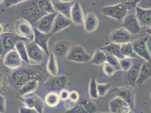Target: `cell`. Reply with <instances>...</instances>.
Instances as JSON below:
<instances>
[{
    "mask_svg": "<svg viewBox=\"0 0 151 113\" xmlns=\"http://www.w3.org/2000/svg\"><path fill=\"white\" fill-rule=\"evenodd\" d=\"M14 30L15 33L19 37L29 41H34L35 27L29 20L24 18L17 19L14 23Z\"/></svg>",
    "mask_w": 151,
    "mask_h": 113,
    "instance_id": "6da1fadb",
    "label": "cell"
},
{
    "mask_svg": "<svg viewBox=\"0 0 151 113\" xmlns=\"http://www.w3.org/2000/svg\"><path fill=\"white\" fill-rule=\"evenodd\" d=\"M33 74L28 70L23 68L15 69L8 77L9 84L14 88L19 89L23 85L32 79Z\"/></svg>",
    "mask_w": 151,
    "mask_h": 113,
    "instance_id": "7a4b0ae2",
    "label": "cell"
},
{
    "mask_svg": "<svg viewBox=\"0 0 151 113\" xmlns=\"http://www.w3.org/2000/svg\"><path fill=\"white\" fill-rule=\"evenodd\" d=\"M101 14L115 19L116 20H123L129 12V10L126 5L121 2L117 4L103 7L101 9Z\"/></svg>",
    "mask_w": 151,
    "mask_h": 113,
    "instance_id": "3957f363",
    "label": "cell"
},
{
    "mask_svg": "<svg viewBox=\"0 0 151 113\" xmlns=\"http://www.w3.org/2000/svg\"><path fill=\"white\" fill-rule=\"evenodd\" d=\"M91 57L92 56L88 54L85 49L80 45H72L66 56L68 61L76 63L90 62Z\"/></svg>",
    "mask_w": 151,
    "mask_h": 113,
    "instance_id": "277c9868",
    "label": "cell"
},
{
    "mask_svg": "<svg viewBox=\"0 0 151 113\" xmlns=\"http://www.w3.org/2000/svg\"><path fill=\"white\" fill-rule=\"evenodd\" d=\"M21 9L22 14L26 17V19L35 23L46 15L42 13L38 7L37 0H29L25 2Z\"/></svg>",
    "mask_w": 151,
    "mask_h": 113,
    "instance_id": "5b68a950",
    "label": "cell"
},
{
    "mask_svg": "<svg viewBox=\"0 0 151 113\" xmlns=\"http://www.w3.org/2000/svg\"><path fill=\"white\" fill-rule=\"evenodd\" d=\"M148 38L147 37H141L132 42L135 54L146 62L151 61V53L148 49Z\"/></svg>",
    "mask_w": 151,
    "mask_h": 113,
    "instance_id": "8992f818",
    "label": "cell"
},
{
    "mask_svg": "<svg viewBox=\"0 0 151 113\" xmlns=\"http://www.w3.org/2000/svg\"><path fill=\"white\" fill-rule=\"evenodd\" d=\"M112 93L116 97H119L130 105L132 110L134 109L135 100V92L132 86L128 85L125 87L114 88L112 91Z\"/></svg>",
    "mask_w": 151,
    "mask_h": 113,
    "instance_id": "52a82bcc",
    "label": "cell"
},
{
    "mask_svg": "<svg viewBox=\"0 0 151 113\" xmlns=\"http://www.w3.org/2000/svg\"><path fill=\"white\" fill-rule=\"evenodd\" d=\"M29 59L35 63H41L44 59V51L34 41L26 43Z\"/></svg>",
    "mask_w": 151,
    "mask_h": 113,
    "instance_id": "ba28073f",
    "label": "cell"
},
{
    "mask_svg": "<svg viewBox=\"0 0 151 113\" xmlns=\"http://www.w3.org/2000/svg\"><path fill=\"white\" fill-rule=\"evenodd\" d=\"M58 14L57 13H54L45 15L35 23V28L42 33H50L52 29L54 20Z\"/></svg>",
    "mask_w": 151,
    "mask_h": 113,
    "instance_id": "9c48e42d",
    "label": "cell"
},
{
    "mask_svg": "<svg viewBox=\"0 0 151 113\" xmlns=\"http://www.w3.org/2000/svg\"><path fill=\"white\" fill-rule=\"evenodd\" d=\"M109 38L111 43L119 45L132 43L133 41L132 34L124 27L118 28L112 32Z\"/></svg>",
    "mask_w": 151,
    "mask_h": 113,
    "instance_id": "30bf717a",
    "label": "cell"
},
{
    "mask_svg": "<svg viewBox=\"0 0 151 113\" xmlns=\"http://www.w3.org/2000/svg\"><path fill=\"white\" fill-rule=\"evenodd\" d=\"M122 25V27L125 28L132 35L139 34L141 31V26L139 23L135 12L128 13L123 19Z\"/></svg>",
    "mask_w": 151,
    "mask_h": 113,
    "instance_id": "8fae6325",
    "label": "cell"
},
{
    "mask_svg": "<svg viewBox=\"0 0 151 113\" xmlns=\"http://www.w3.org/2000/svg\"><path fill=\"white\" fill-rule=\"evenodd\" d=\"M22 59L15 49L7 52L3 58L4 64L10 69H19L22 64Z\"/></svg>",
    "mask_w": 151,
    "mask_h": 113,
    "instance_id": "7c38bea8",
    "label": "cell"
},
{
    "mask_svg": "<svg viewBox=\"0 0 151 113\" xmlns=\"http://www.w3.org/2000/svg\"><path fill=\"white\" fill-rule=\"evenodd\" d=\"M111 113H130L132 111L130 105L119 97H115L109 103Z\"/></svg>",
    "mask_w": 151,
    "mask_h": 113,
    "instance_id": "4fadbf2b",
    "label": "cell"
},
{
    "mask_svg": "<svg viewBox=\"0 0 151 113\" xmlns=\"http://www.w3.org/2000/svg\"><path fill=\"white\" fill-rule=\"evenodd\" d=\"M51 36L50 33H44L35 28L34 41L44 51L46 54L50 55L49 49V41Z\"/></svg>",
    "mask_w": 151,
    "mask_h": 113,
    "instance_id": "5bb4252c",
    "label": "cell"
},
{
    "mask_svg": "<svg viewBox=\"0 0 151 113\" xmlns=\"http://www.w3.org/2000/svg\"><path fill=\"white\" fill-rule=\"evenodd\" d=\"M135 14L141 27L151 28V9L137 7L135 10Z\"/></svg>",
    "mask_w": 151,
    "mask_h": 113,
    "instance_id": "9a60e30c",
    "label": "cell"
},
{
    "mask_svg": "<svg viewBox=\"0 0 151 113\" xmlns=\"http://www.w3.org/2000/svg\"><path fill=\"white\" fill-rule=\"evenodd\" d=\"M84 19L85 16L80 3L78 1L75 2L71 10L70 20L76 25H83Z\"/></svg>",
    "mask_w": 151,
    "mask_h": 113,
    "instance_id": "2e32d148",
    "label": "cell"
},
{
    "mask_svg": "<svg viewBox=\"0 0 151 113\" xmlns=\"http://www.w3.org/2000/svg\"><path fill=\"white\" fill-rule=\"evenodd\" d=\"M72 22L70 19L67 18L62 15L58 14L57 17L54 20L52 31L50 34L54 35L58 32L63 31L68 28L72 25Z\"/></svg>",
    "mask_w": 151,
    "mask_h": 113,
    "instance_id": "e0dca14e",
    "label": "cell"
},
{
    "mask_svg": "<svg viewBox=\"0 0 151 113\" xmlns=\"http://www.w3.org/2000/svg\"><path fill=\"white\" fill-rule=\"evenodd\" d=\"M151 78V62H145L140 64L139 74L136 85L141 87Z\"/></svg>",
    "mask_w": 151,
    "mask_h": 113,
    "instance_id": "ac0fdd59",
    "label": "cell"
},
{
    "mask_svg": "<svg viewBox=\"0 0 151 113\" xmlns=\"http://www.w3.org/2000/svg\"><path fill=\"white\" fill-rule=\"evenodd\" d=\"M83 25L86 31L88 33H93L99 27V19L94 13H88L85 17Z\"/></svg>",
    "mask_w": 151,
    "mask_h": 113,
    "instance_id": "d6986e66",
    "label": "cell"
},
{
    "mask_svg": "<svg viewBox=\"0 0 151 113\" xmlns=\"http://www.w3.org/2000/svg\"><path fill=\"white\" fill-rule=\"evenodd\" d=\"M52 1L55 12L58 14L62 15L67 18L70 19L71 10L75 2L72 1L69 2H64L58 1L57 0H54Z\"/></svg>",
    "mask_w": 151,
    "mask_h": 113,
    "instance_id": "ffe728a7",
    "label": "cell"
},
{
    "mask_svg": "<svg viewBox=\"0 0 151 113\" xmlns=\"http://www.w3.org/2000/svg\"><path fill=\"white\" fill-rule=\"evenodd\" d=\"M1 36L3 38L6 54L9 51L15 49V46L19 40H22V38L14 33H5Z\"/></svg>",
    "mask_w": 151,
    "mask_h": 113,
    "instance_id": "44dd1931",
    "label": "cell"
},
{
    "mask_svg": "<svg viewBox=\"0 0 151 113\" xmlns=\"http://www.w3.org/2000/svg\"><path fill=\"white\" fill-rule=\"evenodd\" d=\"M71 45L65 40H60L56 42L53 46V54L56 56H66Z\"/></svg>",
    "mask_w": 151,
    "mask_h": 113,
    "instance_id": "7402d4cb",
    "label": "cell"
},
{
    "mask_svg": "<svg viewBox=\"0 0 151 113\" xmlns=\"http://www.w3.org/2000/svg\"><path fill=\"white\" fill-rule=\"evenodd\" d=\"M46 69L47 72L52 77L59 75V66L57 59V56L53 53H51L49 56L47 63L46 65Z\"/></svg>",
    "mask_w": 151,
    "mask_h": 113,
    "instance_id": "603a6c76",
    "label": "cell"
},
{
    "mask_svg": "<svg viewBox=\"0 0 151 113\" xmlns=\"http://www.w3.org/2000/svg\"><path fill=\"white\" fill-rule=\"evenodd\" d=\"M38 85V80L37 79H32L18 89V93L22 97L32 94L37 90Z\"/></svg>",
    "mask_w": 151,
    "mask_h": 113,
    "instance_id": "cb8c5ba5",
    "label": "cell"
},
{
    "mask_svg": "<svg viewBox=\"0 0 151 113\" xmlns=\"http://www.w3.org/2000/svg\"><path fill=\"white\" fill-rule=\"evenodd\" d=\"M99 49L103 51L106 54H109L117 57L119 59L124 58L121 53V45L119 44L111 43L104 45V46L101 47Z\"/></svg>",
    "mask_w": 151,
    "mask_h": 113,
    "instance_id": "d4e9b609",
    "label": "cell"
},
{
    "mask_svg": "<svg viewBox=\"0 0 151 113\" xmlns=\"http://www.w3.org/2000/svg\"><path fill=\"white\" fill-rule=\"evenodd\" d=\"M68 84V78L67 76L58 75L52 77L49 82V88L52 89H62Z\"/></svg>",
    "mask_w": 151,
    "mask_h": 113,
    "instance_id": "484cf974",
    "label": "cell"
},
{
    "mask_svg": "<svg viewBox=\"0 0 151 113\" xmlns=\"http://www.w3.org/2000/svg\"><path fill=\"white\" fill-rule=\"evenodd\" d=\"M15 49L18 52L19 56H20L24 62L30 64V61L28 58L26 47V43L24 40H20L18 41L15 46Z\"/></svg>",
    "mask_w": 151,
    "mask_h": 113,
    "instance_id": "4316f807",
    "label": "cell"
},
{
    "mask_svg": "<svg viewBox=\"0 0 151 113\" xmlns=\"http://www.w3.org/2000/svg\"><path fill=\"white\" fill-rule=\"evenodd\" d=\"M140 64L133 65L132 69L127 71V80L129 85L132 87L136 85V82L138 79Z\"/></svg>",
    "mask_w": 151,
    "mask_h": 113,
    "instance_id": "83f0119b",
    "label": "cell"
},
{
    "mask_svg": "<svg viewBox=\"0 0 151 113\" xmlns=\"http://www.w3.org/2000/svg\"><path fill=\"white\" fill-rule=\"evenodd\" d=\"M60 101L59 94L57 92L53 91L46 94L45 98V104L49 107L54 108L58 106Z\"/></svg>",
    "mask_w": 151,
    "mask_h": 113,
    "instance_id": "f1b7e54d",
    "label": "cell"
},
{
    "mask_svg": "<svg viewBox=\"0 0 151 113\" xmlns=\"http://www.w3.org/2000/svg\"><path fill=\"white\" fill-rule=\"evenodd\" d=\"M38 7L45 14L57 13L52 0H37Z\"/></svg>",
    "mask_w": 151,
    "mask_h": 113,
    "instance_id": "f546056e",
    "label": "cell"
},
{
    "mask_svg": "<svg viewBox=\"0 0 151 113\" xmlns=\"http://www.w3.org/2000/svg\"><path fill=\"white\" fill-rule=\"evenodd\" d=\"M90 63L96 66H102L106 62V54L103 51L96 50L91 57Z\"/></svg>",
    "mask_w": 151,
    "mask_h": 113,
    "instance_id": "4dcf8cb0",
    "label": "cell"
},
{
    "mask_svg": "<svg viewBox=\"0 0 151 113\" xmlns=\"http://www.w3.org/2000/svg\"><path fill=\"white\" fill-rule=\"evenodd\" d=\"M121 51L123 56L126 58L135 59L138 57L134 50L132 43L121 45Z\"/></svg>",
    "mask_w": 151,
    "mask_h": 113,
    "instance_id": "1f68e13d",
    "label": "cell"
},
{
    "mask_svg": "<svg viewBox=\"0 0 151 113\" xmlns=\"http://www.w3.org/2000/svg\"><path fill=\"white\" fill-rule=\"evenodd\" d=\"M98 83L94 76L91 77L88 85V94L91 99H97L99 96L98 91Z\"/></svg>",
    "mask_w": 151,
    "mask_h": 113,
    "instance_id": "d6a6232c",
    "label": "cell"
},
{
    "mask_svg": "<svg viewBox=\"0 0 151 113\" xmlns=\"http://www.w3.org/2000/svg\"><path fill=\"white\" fill-rule=\"evenodd\" d=\"M103 71L108 77H113L119 70L114 67L112 64L106 62L103 65Z\"/></svg>",
    "mask_w": 151,
    "mask_h": 113,
    "instance_id": "836d02e7",
    "label": "cell"
},
{
    "mask_svg": "<svg viewBox=\"0 0 151 113\" xmlns=\"http://www.w3.org/2000/svg\"><path fill=\"white\" fill-rule=\"evenodd\" d=\"M132 66H133V63H132V59L124 58L122 59H120V70L123 71H125V72L129 71L132 69Z\"/></svg>",
    "mask_w": 151,
    "mask_h": 113,
    "instance_id": "e575fe53",
    "label": "cell"
},
{
    "mask_svg": "<svg viewBox=\"0 0 151 113\" xmlns=\"http://www.w3.org/2000/svg\"><path fill=\"white\" fill-rule=\"evenodd\" d=\"M111 89V85L109 83H98V91L99 97L105 96Z\"/></svg>",
    "mask_w": 151,
    "mask_h": 113,
    "instance_id": "d590c367",
    "label": "cell"
},
{
    "mask_svg": "<svg viewBox=\"0 0 151 113\" xmlns=\"http://www.w3.org/2000/svg\"><path fill=\"white\" fill-rule=\"evenodd\" d=\"M34 109L38 113H44V102L36 94L35 96V105Z\"/></svg>",
    "mask_w": 151,
    "mask_h": 113,
    "instance_id": "8d00e7d4",
    "label": "cell"
},
{
    "mask_svg": "<svg viewBox=\"0 0 151 113\" xmlns=\"http://www.w3.org/2000/svg\"><path fill=\"white\" fill-rule=\"evenodd\" d=\"M141 0H120V2L125 4L128 7L129 12L135 11L139 3Z\"/></svg>",
    "mask_w": 151,
    "mask_h": 113,
    "instance_id": "74e56055",
    "label": "cell"
},
{
    "mask_svg": "<svg viewBox=\"0 0 151 113\" xmlns=\"http://www.w3.org/2000/svg\"><path fill=\"white\" fill-rule=\"evenodd\" d=\"M106 62L112 64L117 69L120 70V59L117 57L109 54H106Z\"/></svg>",
    "mask_w": 151,
    "mask_h": 113,
    "instance_id": "f35d334b",
    "label": "cell"
},
{
    "mask_svg": "<svg viewBox=\"0 0 151 113\" xmlns=\"http://www.w3.org/2000/svg\"><path fill=\"white\" fill-rule=\"evenodd\" d=\"M88 113H95L97 112V109L94 104L90 101H84L81 103Z\"/></svg>",
    "mask_w": 151,
    "mask_h": 113,
    "instance_id": "ab89813d",
    "label": "cell"
},
{
    "mask_svg": "<svg viewBox=\"0 0 151 113\" xmlns=\"http://www.w3.org/2000/svg\"><path fill=\"white\" fill-rule=\"evenodd\" d=\"M65 113H88L81 104L74 105Z\"/></svg>",
    "mask_w": 151,
    "mask_h": 113,
    "instance_id": "60d3db41",
    "label": "cell"
},
{
    "mask_svg": "<svg viewBox=\"0 0 151 113\" xmlns=\"http://www.w3.org/2000/svg\"><path fill=\"white\" fill-rule=\"evenodd\" d=\"M29 0H4V4L5 7H10L18 5L20 3L25 2Z\"/></svg>",
    "mask_w": 151,
    "mask_h": 113,
    "instance_id": "b9f144b4",
    "label": "cell"
},
{
    "mask_svg": "<svg viewBox=\"0 0 151 113\" xmlns=\"http://www.w3.org/2000/svg\"><path fill=\"white\" fill-rule=\"evenodd\" d=\"M80 99V94L76 91H72L69 92V100L72 103L75 104Z\"/></svg>",
    "mask_w": 151,
    "mask_h": 113,
    "instance_id": "7bdbcfd3",
    "label": "cell"
},
{
    "mask_svg": "<svg viewBox=\"0 0 151 113\" xmlns=\"http://www.w3.org/2000/svg\"><path fill=\"white\" fill-rule=\"evenodd\" d=\"M59 94L60 100L66 101L69 100V91L66 88H63L60 89V93Z\"/></svg>",
    "mask_w": 151,
    "mask_h": 113,
    "instance_id": "ee69618b",
    "label": "cell"
},
{
    "mask_svg": "<svg viewBox=\"0 0 151 113\" xmlns=\"http://www.w3.org/2000/svg\"><path fill=\"white\" fill-rule=\"evenodd\" d=\"M137 7L142 9H151V0H141Z\"/></svg>",
    "mask_w": 151,
    "mask_h": 113,
    "instance_id": "f6af8a7d",
    "label": "cell"
},
{
    "mask_svg": "<svg viewBox=\"0 0 151 113\" xmlns=\"http://www.w3.org/2000/svg\"><path fill=\"white\" fill-rule=\"evenodd\" d=\"M6 112V100L2 94H0V113Z\"/></svg>",
    "mask_w": 151,
    "mask_h": 113,
    "instance_id": "bcb514c9",
    "label": "cell"
},
{
    "mask_svg": "<svg viewBox=\"0 0 151 113\" xmlns=\"http://www.w3.org/2000/svg\"><path fill=\"white\" fill-rule=\"evenodd\" d=\"M19 113H38L35 109L28 108L25 106H21L19 108Z\"/></svg>",
    "mask_w": 151,
    "mask_h": 113,
    "instance_id": "7dc6e473",
    "label": "cell"
},
{
    "mask_svg": "<svg viewBox=\"0 0 151 113\" xmlns=\"http://www.w3.org/2000/svg\"><path fill=\"white\" fill-rule=\"evenodd\" d=\"M4 33H5V26L3 24L0 23V36Z\"/></svg>",
    "mask_w": 151,
    "mask_h": 113,
    "instance_id": "c3c4849f",
    "label": "cell"
},
{
    "mask_svg": "<svg viewBox=\"0 0 151 113\" xmlns=\"http://www.w3.org/2000/svg\"><path fill=\"white\" fill-rule=\"evenodd\" d=\"M146 32H147L149 35H151V28H148L146 30Z\"/></svg>",
    "mask_w": 151,
    "mask_h": 113,
    "instance_id": "681fc988",
    "label": "cell"
},
{
    "mask_svg": "<svg viewBox=\"0 0 151 113\" xmlns=\"http://www.w3.org/2000/svg\"><path fill=\"white\" fill-rule=\"evenodd\" d=\"M58 1H60V2H72L73 0H57Z\"/></svg>",
    "mask_w": 151,
    "mask_h": 113,
    "instance_id": "f907efd6",
    "label": "cell"
},
{
    "mask_svg": "<svg viewBox=\"0 0 151 113\" xmlns=\"http://www.w3.org/2000/svg\"><path fill=\"white\" fill-rule=\"evenodd\" d=\"M4 64V62H3V57L0 56V67Z\"/></svg>",
    "mask_w": 151,
    "mask_h": 113,
    "instance_id": "816d5d0a",
    "label": "cell"
},
{
    "mask_svg": "<svg viewBox=\"0 0 151 113\" xmlns=\"http://www.w3.org/2000/svg\"><path fill=\"white\" fill-rule=\"evenodd\" d=\"M4 0H0V5L4 4Z\"/></svg>",
    "mask_w": 151,
    "mask_h": 113,
    "instance_id": "f5cc1de1",
    "label": "cell"
},
{
    "mask_svg": "<svg viewBox=\"0 0 151 113\" xmlns=\"http://www.w3.org/2000/svg\"><path fill=\"white\" fill-rule=\"evenodd\" d=\"M1 75L0 74V88H1Z\"/></svg>",
    "mask_w": 151,
    "mask_h": 113,
    "instance_id": "db71d44e",
    "label": "cell"
},
{
    "mask_svg": "<svg viewBox=\"0 0 151 113\" xmlns=\"http://www.w3.org/2000/svg\"><path fill=\"white\" fill-rule=\"evenodd\" d=\"M101 113V112H96V113Z\"/></svg>",
    "mask_w": 151,
    "mask_h": 113,
    "instance_id": "11a10c76",
    "label": "cell"
},
{
    "mask_svg": "<svg viewBox=\"0 0 151 113\" xmlns=\"http://www.w3.org/2000/svg\"></svg>",
    "mask_w": 151,
    "mask_h": 113,
    "instance_id": "9f6ffc18",
    "label": "cell"
}]
</instances>
